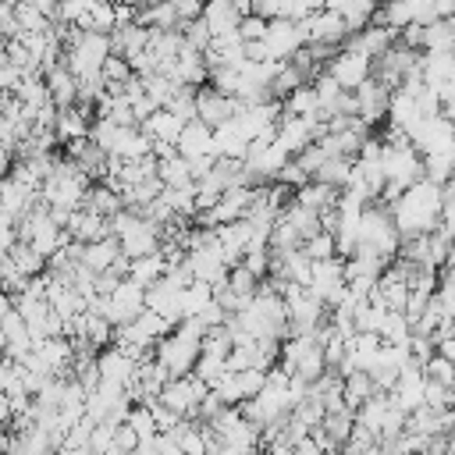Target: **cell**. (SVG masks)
Here are the masks:
<instances>
[{
	"label": "cell",
	"instance_id": "cell-1",
	"mask_svg": "<svg viewBox=\"0 0 455 455\" xmlns=\"http://www.w3.org/2000/svg\"><path fill=\"white\" fill-rule=\"evenodd\" d=\"M242 110H245L242 100H235V96H220V92H213L210 85H203V89L196 92V121H203L210 132L231 124Z\"/></svg>",
	"mask_w": 455,
	"mask_h": 455
},
{
	"label": "cell",
	"instance_id": "cell-2",
	"mask_svg": "<svg viewBox=\"0 0 455 455\" xmlns=\"http://www.w3.org/2000/svg\"><path fill=\"white\" fill-rule=\"evenodd\" d=\"M323 75H331V78H334V85H338L341 92H355V89L370 78V60H366V57H359V53L338 50V53L327 60Z\"/></svg>",
	"mask_w": 455,
	"mask_h": 455
},
{
	"label": "cell",
	"instance_id": "cell-3",
	"mask_svg": "<svg viewBox=\"0 0 455 455\" xmlns=\"http://www.w3.org/2000/svg\"><path fill=\"white\" fill-rule=\"evenodd\" d=\"M355 117L359 121H366L370 128H377L384 117H387V107H391V89H384L380 82H373V78H366L355 92Z\"/></svg>",
	"mask_w": 455,
	"mask_h": 455
},
{
	"label": "cell",
	"instance_id": "cell-4",
	"mask_svg": "<svg viewBox=\"0 0 455 455\" xmlns=\"http://www.w3.org/2000/svg\"><path fill=\"white\" fill-rule=\"evenodd\" d=\"M203 21H206L210 36L220 39V36H238L242 14H238V7H235L231 0H217V4H206V7H203Z\"/></svg>",
	"mask_w": 455,
	"mask_h": 455
},
{
	"label": "cell",
	"instance_id": "cell-5",
	"mask_svg": "<svg viewBox=\"0 0 455 455\" xmlns=\"http://www.w3.org/2000/svg\"><path fill=\"white\" fill-rule=\"evenodd\" d=\"M210 146H213V132H210L203 121H188V124L181 128V135H178V156H185V160L213 156Z\"/></svg>",
	"mask_w": 455,
	"mask_h": 455
},
{
	"label": "cell",
	"instance_id": "cell-6",
	"mask_svg": "<svg viewBox=\"0 0 455 455\" xmlns=\"http://www.w3.org/2000/svg\"><path fill=\"white\" fill-rule=\"evenodd\" d=\"M373 395H377V391H373V380H370L366 370H352V373L341 377V398H345V405H348L352 412H359Z\"/></svg>",
	"mask_w": 455,
	"mask_h": 455
},
{
	"label": "cell",
	"instance_id": "cell-7",
	"mask_svg": "<svg viewBox=\"0 0 455 455\" xmlns=\"http://www.w3.org/2000/svg\"><path fill=\"white\" fill-rule=\"evenodd\" d=\"M338 196L341 192H334V188H327V185H320V181H309V185H302L299 192H295V206H302V210H309V213H323V210H334L338 206Z\"/></svg>",
	"mask_w": 455,
	"mask_h": 455
},
{
	"label": "cell",
	"instance_id": "cell-8",
	"mask_svg": "<svg viewBox=\"0 0 455 455\" xmlns=\"http://www.w3.org/2000/svg\"><path fill=\"white\" fill-rule=\"evenodd\" d=\"M352 427H355V412L345 409V412H327L316 430L327 437V444H331L334 451H341V448L348 444V437H352Z\"/></svg>",
	"mask_w": 455,
	"mask_h": 455
},
{
	"label": "cell",
	"instance_id": "cell-9",
	"mask_svg": "<svg viewBox=\"0 0 455 455\" xmlns=\"http://www.w3.org/2000/svg\"><path fill=\"white\" fill-rule=\"evenodd\" d=\"M121 256V245H117V238H100V242H92V245H85L82 249V267L85 270H92V274H103V270H110L114 267V259Z\"/></svg>",
	"mask_w": 455,
	"mask_h": 455
},
{
	"label": "cell",
	"instance_id": "cell-10",
	"mask_svg": "<svg viewBox=\"0 0 455 455\" xmlns=\"http://www.w3.org/2000/svg\"><path fill=\"white\" fill-rule=\"evenodd\" d=\"M82 210H89V213L110 220V217L121 213L124 206H121V196H117L114 188H107V185H89V192H85V199H82Z\"/></svg>",
	"mask_w": 455,
	"mask_h": 455
},
{
	"label": "cell",
	"instance_id": "cell-11",
	"mask_svg": "<svg viewBox=\"0 0 455 455\" xmlns=\"http://www.w3.org/2000/svg\"><path fill=\"white\" fill-rule=\"evenodd\" d=\"M352 167H355V160L327 156V160L320 164V171L313 174V181H320V185H327V188H334V192H345V185H348V178H352Z\"/></svg>",
	"mask_w": 455,
	"mask_h": 455
},
{
	"label": "cell",
	"instance_id": "cell-12",
	"mask_svg": "<svg viewBox=\"0 0 455 455\" xmlns=\"http://www.w3.org/2000/svg\"><path fill=\"white\" fill-rule=\"evenodd\" d=\"M156 178L164 188H192V167L185 156H171V160H156Z\"/></svg>",
	"mask_w": 455,
	"mask_h": 455
},
{
	"label": "cell",
	"instance_id": "cell-13",
	"mask_svg": "<svg viewBox=\"0 0 455 455\" xmlns=\"http://www.w3.org/2000/svg\"><path fill=\"white\" fill-rule=\"evenodd\" d=\"M423 53H455V21H434V25H427Z\"/></svg>",
	"mask_w": 455,
	"mask_h": 455
},
{
	"label": "cell",
	"instance_id": "cell-14",
	"mask_svg": "<svg viewBox=\"0 0 455 455\" xmlns=\"http://www.w3.org/2000/svg\"><path fill=\"white\" fill-rule=\"evenodd\" d=\"M7 259L18 267V274H21V277H36V274L46 267V256H43V252H36L28 242H14V245H11V252H7Z\"/></svg>",
	"mask_w": 455,
	"mask_h": 455
},
{
	"label": "cell",
	"instance_id": "cell-15",
	"mask_svg": "<svg viewBox=\"0 0 455 455\" xmlns=\"http://www.w3.org/2000/svg\"><path fill=\"white\" fill-rule=\"evenodd\" d=\"M302 256H306L309 263H323V259H334V256H338V252H334V235H327V231L313 235L309 242H302Z\"/></svg>",
	"mask_w": 455,
	"mask_h": 455
},
{
	"label": "cell",
	"instance_id": "cell-16",
	"mask_svg": "<svg viewBox=\"0 0 455 455\" xmlns=\"http://www.w3.org/2000/svg\"><path fill=\"white\" fill-rule=\"evenodd\" d=\"M135 434H139V441H149V437H156L160 430H156V423H153V412H149V405H132V412H128V419H124Z\"/></svg>",
	"mask_w": 455,
	"mask_h": 455
},
{
	"label": "cell",
	"instance_id": "cell-17",
	"mask_svg": "<svg viewBox=\"0 0 455 455\" xmlns=\"http://www.w3.org/2000/svg\"><path fill=\"white\" fill-rule=\"evenodd\" d=\"M228 288H231L238 299H252V295H256V288H259V281H256V277L238 263V267H231V270H228Z\"/></svg>",
	"mask_w": 455,
	"mask_h": 455
},
{
	"label": "cell",
	"instance_id": "cell-18",
	"mask_svg": "<svg viewBox=\"0 0 455 455\" xmlns=\"http://www.w3.org/2000/svg\"><path fill=\"white\" fill-rule=\"evenodd\" d=\"M423 380H434V384H441V387H451V384H455V363L434 355V359L423 366Z\"/></svg>",
	"mask_w": 455,
	"mask_h": 455
},
{
	"label": "cell",
	"instance_id": "cell-19",
	"mask_svg": "<svg viewBox=\"0 0 455 455\" xmlns=\"http://www.w3.org/2000/svg\"><path fill=\"white\" fill-rule=\"evenodd\" d=\"M263 36H267V21H263V18L245 14V18L238 21V39H242V43H263Z\"/></svg>",
	"mask_w": 455,
	"mask_h": 455
},
{
	"label": "cell",
	"instance_id": "cell-20",
	"mask_svg": "<svg viewBox=\"0 0 455 455\" xmlns=\"http://www.w3.org/2000/svg\"><path fill=\"white\" fill-rule=\"evenodd\" d=\"M117 455H132L135 448H139V434L128 427V423H117L114 427V444H110Z\"/></svg>",
	"mask_w": 455,
	"mask_h": 455
},
{
	"label": "cell",
	"instance_id": "cell-21",
	"mask_svg": "<svg viewBox=\"0 0 455 455\" xmlns=\"http://www.w3.org/2000/svg\"><path fill=\"white\" fill-rule=\"evenodd\" d=\"M423 405L434 409V412L448 409V387H441V384H434V380H423Z\"/></svg>",
	"mask_w": 455,
	"mask_h": 455
},
{
	"label": "cell",
	"instance_id": "cell-22",
	"mask_svg": "<svg viewBox=\"0 0 455 455\" xmlns=\"http://www.w3.org/2000/svg\"><path fill=\"white\" fill-rule=\"evenodd\" d=\"M434 352H437L441 359L455 363V334H444V338H437V341H434Z\"/></svg>",
	"mask_w": 455,
	"mask_h": 455
},
{
	"label": "cell",
	"instance_id": "cell-23",
	"mask_svg": "<svg viewBox=\"0 0 455 455\" xmlns=\"http://www.w3.org/2000/svg\"><path fill=\"white\" fill-rule=\"evenodd\" d=\"M295 455H323V448H320L313 437H302V441L295 444Z\"/></svg>",
	"mask_w": 455,
	"mask_h": 455
},
{
	"label": "cell",
	"instance_id": "cell-24",
	"mask_svg": "<svg viewBox=\"0 0 455 455\" xmlns=\"http://www.w3.org/2000/svg\"><path fill=\"white\" fill-rule=\"evenodd\" d=\"M7 348V338H4V327H0V352Z\"/></svg>",
	"mask_w": 455,
	"mask_h": 455
},
{
	"label": "cell",
	"instance_id": "cell-25",
	"mask_svg": "<svg viewBox=\"0 0 455 455\" xmlns=\"http://www.w3.org/2000/svg\"><path fill=\"white\" fill-rule=\"evenodd\" d=\"M448 441H451V444H455V427H451V434H448Z\"/></svg>",
	"mask_w": 455,
	"mask_h": 455
},
{
	"label": "cell",
	"instance_id": "cell-26",
	"mask_svg": "<svg viewBox=\"0 0 455 455\" xmlns=\"http://www.w3.org/2000/svg\"><path fill=\"white\" fill-rule=\"evenodd\" d=\"M451 181H455V174H451Z\"/></svg>",
	"mask_w": 455,
	"mask_h": 455
}]
</instances>
